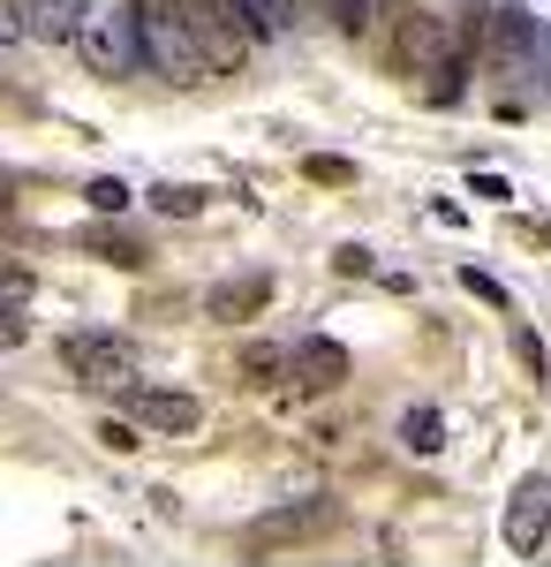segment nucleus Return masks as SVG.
<instances>
[{
    "label": "nucleus",
    "instance_id": "1",
    "mask_svg": "<svg viewBox=\"0 0 551 567\" xmlns=\"http://www.w3.org/2000/svg\"><path fill=\"white\" fill-rule=\"evenodd\" d=\"M76 45H84V61L98 69V76H122V69H136V61H152V53H144V16H128L122 0H114V8H91Z\"/></svg>",
    "mask_w": 551,
    "mask_h": 567
},
{
    "label": "nucleus",
    "instance_id": "2",
    "mask_svg": "<svg viewBox=\"0 0 551 567\" xmlns=\"http://www.w3.org/2000/svg\"><path fill=\"white\" fill-rule=\"evenodd\" d=\"M144 53H152L167 76H205V53L189 39V23H174V0H152V8H144Z\"/></svg>",
    "mask_w": 551,
    "mask_h": 567
},
{
    "label": "nucleus",
    "instance_id": "3",
    "mask_svg": "<svg viewBox=\"0 0 551 567\" xmlns=\"http://www.w3.org/2000/svg\"><path fill=\"white\" fill-rule=\"evenodd\" d=\"M61 363L91 379V386H136V355L122 341H106V333H76V341H61Z\"/></svg>",
    "mask_w": 551,
    "mask_h": 567
},
{
    "label": "nucleus",
    "instance_id": "4",
    "mask_svg": "<svg viewBox=\"0 0 551 567\" xmlns=\"http://www.w3.org/2000/svg\"><path fill=\"white\" fill-rule=\"evenodd\" d=\"M128 393V416H136V424H152V432H197V424H205V409H197V393H167V386H144V379H136V386H122Z\"/></svg>",
    "mask_w": 551,
    "mask_h": 567
},
{
    "label": "nucleus",
    "instance_id": "5",
    "mask_svg": "<svg viewBox=\"0 0 551 567\" xmlns=\"http://www.w3.org/2000/svg\"><path fill=\"white\" fill-rule=\"evenodd\" d=\"M551 537V477H521L507 499V545L513 553H537Z\"/></svg>",
    "mask_w": 551,
    "mask_h": 567
},
{
    "label": "nucleus",
    "instance_id": "6",
    "mask_svg": "<svg viewBox=\"0 0 551 567\" xmlns=\"http://www.w3.org/2000/svg\"><path fill=\"white\" fill-rule=\"evenodd\" d=\"M537 39H544V31H537L529 8H499V16H491V53H499V69H513V76L537 69Z\"/></svg>",
    "mask_w": 551,
    "mask_h": 567
},
{
    "label": "nucleus",
    "instance_id": "7",
    "mask_svg": "<svg viewBox=\"0 0 551 567\" xmlns=\"http://www.w3.org/2000/svg\"><path fill=\"white\" fill-rule=\"evenodd\" d=\"M288 371H295L302 393H333L340 379H347V349H340V341H325V333H318V341H295Z\"/></svg>",
    "mask_w": 551,
    "mask_h": 567
},
{
    "label": "nucleus",
    "instance_id": "8",
    "mask_svg": "<svg viewBox=\"0 0 551 567\" xmlns=\"http://www.w3.org/2000/svg\"><path fill=\"white\" fill-rule=\"evenodd\" d=\"M15 16H23V31H31V39L69 45V39H84L91 0H15Z\"/></svg>",
    "mask_w": 551,
    "mask_h": 567
},
{
    "label": "nucleus",
    "instance_id": "9",
    "mask_svg": "<svg viewBox=\"0 0 551 567\" xmlns=\"http://www.w3.org/2000/svg\"><path fill=\"white\" fill-rule=\"evenodd\" d=\"M446 53H461V45H454V23H438V16H408V23H401V61H408V69H438Z\"/></svg>",
    "mask_w": 551,
    "mask_h": 567
},
{
    "label": "nucleus",
    "instance_id": "10",
    "mask_svg": "<svg viewBox=\"0 0 551 567\" xmlns=\"http://www.w3.org/2000/svg\"><path fill=\"white\" fill-rule=\"evenodd\" d=\"M272 303V280L264 272H250V280H227V288H212V318H250V310H264Z\"/></svg>",
    "mask_w": 551,
    "mask_h": 567
},
{
    "label": "nucleus",
    "instance_id": "11",
    "mask_svg": "<svg viewBox=\"0 0 551 567\" xmlns=\"http://www.w3.org/2000/svg\"><path fill=\"white\" fill-rule=\"evenodd\" d=\"M401 446H408V454H438V446H446V416H438V409H408V416H401Z\"/></svg>",
    "mask_w": 551,
    "mask_h": 567
},
{
    "label": "nucleus",
    "instance_id": "12",
    "mask_svg": "<svg viewBox=\"0 0 551 567\" xmlns=\"http://www.w3.org/2000/svg\"><path fill=\"white\" fill-rule=\"evenodd\" d=\"M461 91H468V53H446V61L430 69V99H438V106H454Z\"/></svg>",
    "mask_w": 551,
    "mask_h": 567
},
{
    "label": "nucleus",
    "instance_id": "13",
    "mask_svg": "<svg viewBox=\"0 0 551 567\" xmlns=\"http://www.w3.org/2000/svg\"><path fill=\"white\" fill-rule=\"evenodd\" d=\"M152 205H159L167 219H189V213H205V189H189V182H159Z\"/></svg>",
    "mask_w": 551,
    "mask_h": 567
},
{
    "label": "nucleus",
    "instance_id": "14",
    "mask_svg": "<svg viewBox=\"0 0 551 567\" xmlns=\"http://www.w3.org/2000/svg\"><path fill=\"white\" fill-rule=\"evenodd\" d=\"M310 8H318V16H333L340 31H363V23H371V0H310Z\"/></svg>",
    "mask_w": 551,
    "mask_h": 567
},
{
    "label": "nucleus",
    "instance_id": "15",
    "mask_svg": "<svg viewBox=\"0 0 551 567\" xmlns=\"http://www.w3.org/2000/svg\"><path fill=\"white\" fill-rule=\"evenodd\" d=\"M302 175L325 182V189H340V182H355V167H347V159H333V152H318V159H302Z\"/></svg>",
    "mask_w": 551,
    "mask_h": 567
},
{
    "label": "nucleus",
    "instance_id": "16",
    "mask_svg": "<svg viewBox=\"0 0 551 567\" xmlns=\"http://www.w3.org/2000/svg\"><path fill=\"white\" fill-rule=\"evenodd\" d=\"M242 23H250V39H272L280 31V0H242Z\"/></svg>",
    "mask_w": 551,
    "mask_h": 567
},
{
    "label": "nucleus",
    "instance_id": "17",
    "mask_svg": "<svg viewBox=\"0 0 551 567\" xmlns=\"http://www.w3.org/2000/svg\"><path fill=\"white\" fill-rule=\"evenodd\" d=\"M310 523H325V507H288V515H272L257 537H288V529H310Z\"/></svg>",
    "mask_w": 551,
    "mask_h": 567
},
{
    "label": "nucleus",
    "instance_id": "18",
    "mask_svg": "<svg viewBox=\"0 0 551 567\" xmlns=\"http://www.w3.org/2000/svg\"><path fill=\"white\" fill-rule=\"evenodd\" d=\"M91 250H106V258L114 265H144V250H136V243H122V235H106V227H98V235H84Z\"/></svg>",
    "mask_w": 551,
    "mask_h": 567
},
{
    "label": "nucleus",
    "instance_id": "19",
    "mask_svg": "<svg viewBox=\"0 0 551 567\" xmlns=\"http://www.w3.org/2000/svg\"><path fill=\"white\" fill-rule=\"evenodd\" d=\"M31 326H23V303H0V349H23Z\"/></svg>",
    "mask_w": 551,
    "mask_h": 567
},
{
    "label": "nucleus",
    "instance_id": "20",
    "mask_svg": "<svg viewBox=\"0 0 551 567\" xmlns=\"http://www.w3.org/2000/svg\"><path fill=\"white\" fill-rule=\"evenodd\" d=\"M461 288H468V296H484V303H499V310H507V288H499L491 272H476V265H461Z\"/></svg>",
    "mask_w": 551,
    "mask_h": 567
},
{
    "label": "nucleus",
    "instance_id": "21",
    "mask_svg": "<svg viewBox=\"0 0 551 567\" xmlns=\"http://www.w3.org/2000/svg\"><path fill=\"white\" fill-rule=\"evenodd\" d=\"M84 197H91V205H98V213H122V205H128V189H122V182H114V175H98V182H91V189H84Z\"/></svg>",
    "mask_w": 551,
    "mask_h": 567
},
{
    "label": "nucleus",
    "instance_id": "22",
    "mask_svg": "<svg viewBox=\"0 0 551 567\" xmlns=\"http://www.w3.org/2000/svg\"><path fill=\"white\" fill-rule=\"evenodd\" d=\"M280 371H288V355H280V349H250V379H257V386H272Z\"/></svg>",
    "mask_w": 551,
    "mask_h": 567
},
{
    "label": "nucleus",
    "instance_id": "23",
    "mask_svg": "<svg viewBox=\"0 0 551 567\" xmlns=\"http://www.w3.org/2000/svg\"><path fill=\"white\" fill-rule=\"evenodd\" d=\"M0 303H31V272H15V265H0Z\"/></svg>",
    "mask_w": 551,
    "mask_h": 567
},
{
    "label": "nucleus",
    "instance_id": "24",
    "mask_svg": "<svg viewBox=\"0 0 551 567\" xmlns=\"http://www.w3.org/2000/svg\"><path fill=\"white\" fill-rule=\"evenodd\" d=\"M98 439H106L114 454H128V446H136V424H122V416H106V424H98Z\"/></svg>",
    "mask_w": 551,
    "mask_h": 567
},
{
    "label": "nucleus",
    "instance_id": "25",
    "mask_svg": "<svg viewBox=\"0 0 551 567\" xmlns=\"http://www.w3.org/2000/svg\"><path fill=\"white\" fill-rule=\"evenodd\" d=\"M513 355H521V363L544 379V341H537V333H513Z\"/></svg>",
    "mask_w": 551,
    "mask_h": 567
},
{
    "label": "nucleus",
    "instance_id": "26",
    "mask_svg": "<svg viewBox=\"0 0 551 567\" xmlns=\"http://www.w3.org/2000/svg\"><path fill=\"white\" fill-rule=\"evenodd\" d=\"M537 84L551 91V31H544V39H537Z\"/></svg>",
    "mask_w": 551,
    "mask_h": 567
},
{
    "label": "nucleus",
    "instance_id": "27",
    "mask_svg": "<svg viewBox=\"0 0 551 567\" xmlns=\"http://www.w3.org/2000/svg\"><path fill=\"white\" fill-rule=\"evenodd\" d=\"M8 205H15V175L0 167V213H8Z\"/></svg>",
    "mask_w": 551,
    "mask_h": 567
},
{
    "label": "nucleus",
    "instance_id": "28",
    "mask_svg": "<svg viewBox=\"0 0 551 567\" xmlns=\"http://www.w3.org/2000/svg\"><path fill=\"white\" fill-rule=\"evenodd\" d=\"M401 8H408V0H401Z\"/></svg>",
    "mask_w": 551,
    "mask_h": 567
}]
</instances>
